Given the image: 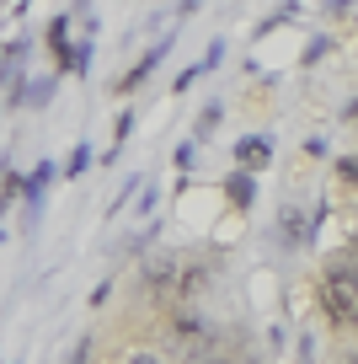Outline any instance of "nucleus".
Segmentation results:
<instances>
[{
  "label": "nucleus",
  "instance_id": "ddd939ff",
  "mask_svg": "<svg viewBox=\"0 0 358 364\" xmlns=\"http://www.w3.org/2000/svg\"><path fill=\"white\" fill-rule=\"evenodd\" d=\"M219 113H224L219 102H209V107H203V113H198V124H192V139H198V145H203V139L214 134V129H219Z\"/></svg>",
  "mask_w": 358,
  "mask_h": 364
},
{
  "label": "nucleus",
  "instance_id": "4468645a",
  "mask_svg": "<svg viewBox=\"0 0 358 364\" xmlns=\"http://www.w3.org/2000/svg\"><path fill=\"white\" fill-rule=\"evenodd\" d=\"M294 11H300V6H294V0H283V6H278V11H273V16H262V27H257V38H268V33H273V27H283V22H294Z\"/></svg>",
  "mask_w": 358,
  "mask_h": 364
},
{
  "label": "nucleus",
  "instance_id": "412c9836",
  "mask_svg": "<svg viewBox=\"0 0 358 364\" xmlns=\"http://www.w3.org/2000/svg\"><path fill=\"white\" fill-rule=\"evenodd\" d=\"M139 188H145V182H139V177H129V182H124V193L112 198V215H118V209H129V198H134V193H139Z\"/></svg>",
  "mask_w": 358,
  "mask_h": 364
},
{
  "label": "nucleus",
  "instance_id": "20e7f679",
  "mask_svg": "<svg viewBox=\"0 0 358 364\" xmlns=\"http://www.w3.org/2000/svg\"><path fill=\"white\" fill-rule=\"evenodd\" d=\"M59 177L54 161H38L33 171H22V230L33 236L38 220H43V204H48V182Z\"/></svg>",
  "mask_w": 358,
  "mask_h": 364
},
{
  "label": "nucleus",
  "instance_id": "dca6fc26",
  "mask_svg": "<svg viewBox=\"0 0 358 364\" xmlns=\"http://www.w3.org/2000/svg\"><path fill=\"white\" fill-rule=\"evenodd\" d=\"M192 161H198V139H182V145L171 150V166H177V171H192Z\"/></svg>",
  "mask_w": 358,
  "mask_h": 364
},
{
  "label": "nucleus",
  "instance_id": "9d476101",
  "mask_svg": "<svg viewBox=\"0 0 358 364\" xmlns=\"http://www.w3.org/2000/svg\"><path fill=\"white\" fill-rule=\"evenodd\" d=\"M54 91H59V70H48V75H27L22 107H48V102H54Z\"/></svg>",
  "mask_w": 358,
  "mask_h": 364
},
{
  "label": "nucleus",
  "instance_id": "2eb2a0df",
  "mask_svg": "<svg viewBox=\"0 0 358 364\" xmlns=\"http://www.w3.org/2000/svg\"><path fill=\"white\" fill-rule=\"evenodd\" d=\"M91 54H97V43H91V38H80V43H75V65H70V75L86 80V75H91Z\"/></svg>",
  "mask_w": 358,
  "mask_h": 364
},
{
  "label": "nucleus",
  "instance_id": "f8f14e48",
  "mask_svg": "<svg viewBox=\"0 0 358 364\" xmlns=\"http://www.w3.org/2000/svg\"><path fill=\"white\" fill-rule=\"evenodd\" d=\"M97 166V150L86 145V139H75V150L65 156V166H59V177H86V171Z\"/></svg>",
  "mask_w": 358,
  "mask_h": 364
},
{
  "label": "nucleus",
  "instance_id": "423d86ee",
  "mask_svg": "<svg viewBox=\"0 0 358 364\" xmlns=\"http://www.w3.org/2000/svg\"><path fill=\"white\" fill-rule=\"evenodd\" d=\"M75 16H54V22L43 27V48L54 54V70L59 75H70V65H75Z\"/></svg>",
  "mask_w": 358,
  "mask_h": 364
},
{
  "label": "nucleus",
  "instance_id": "f03ea898",
  "mask_svg": "<svg viewBox=\"0 0 358 364\" xmlns=\"http://www.w3.org/2000/svg\"><path fill=\"white\" fill-rule=\"evenodd\" d=\"M166 338H171V353H182V359H203V353L219 348V338H214V321L203 316V311H192V306H171Z\"/></svg>",
  "mask_w": 358,
  "mask_h": 364
},
{
  "label": "nucleus",
  "instance_id": "a878e982",
  "mask_svg": "<svg viewBox=\"0 0 358 364\" xmlns=\"http://www.w3.org/2000/svg\"><path fill=\"white\" fill-rule=\"evenodd\" d=\"M0 241H6V230H0Z\"/></svg>",
  "mask_w": 358,
  "mask_h": 364
},
{
  "label": "nucleus",
  "instance_id": "6e6552de",
  "mask_svg": "<svg viewBox=\"0 0 358 364\" xmlns=\"http://www.w3.org/2000/svg\"><path fill=\"white\" fill-rule=\"evenodd\" d=\"M235 166H246V171L273 166V139L268 134H241L235 139Z\"/></svg>",
  "mask_w": 358,
  "mask_h": 364
},
{
  "label": "nucleus",
  "instance_id": "7ed1b4c3",
  "mask_svg": "<svg viewBox=\"0 0 358 364\" xmlns=\"http://www.w3.org/2000/svg\"><path fill=\"white\" fill-rule=\"evenodd\" d=\"M177 279H182V252H145V262H139V289H145L150 300H161V306H171V295H177Z\"/></svg>",
  "mask_w": 358,
  "mask_h": 364
},
{
  "label": "nucleus",
  "instance_id": "0eeeda50",
  "mask_svg": "<svg viewBox=\"0 0 358 364\" xmlns=\"http://www.w3.org/2000/svg\"><path fill=\"white\" fill-rule=\"evenodd\" d=\"M278 241H283V252L310 247V209H300V204L283 209V215H278Z\"/></svg>",
  "mask_w": 358,
  "mask_h": 364
},
{
  "label": "nucleus",
  "instance_id": "6ab92c4d",
  "mask_svg": "<svg viewBox=\"0 0 358 364\" xmlns=\"http://www.w3.org/2000/svg\"><path fill=\"white\" fill-rule=\"evenodd\" d=\"M326 54H332V38H310V43H305V65H315V59H326Z\"/></svg>",
  "mask_w": 358,
  "mask_h": 364
},
{
  "label": "nucleus",
  "instance_id": "1a4fd4ad",
  "mask_svg": "<svg viewBox=\"0 0 358 364\" xmlns=\"http://www.w3.org/2000/svg\"><path fill=\"white\" fill-rule=\"evenodd\" d=\"M224 204H230V209H251V204H257V171L235 166L230 177H224Z\"/></svg>",
  "mask_w": 358,
  "mask_h": 364
},
{
  "label": "nucleus",
  "instance_id": "393cba45",
  "mask_svg": "<svg viewBox=\"0 0 358 364\" xmlns=\"http://www.w3.org/2000/svg\"><path fill=\"white\" fill-rule=\"evenodd\" d=\"M347 6H353V0H326V11H347Z\"/></svg>",
  "mask_w": 358,
  "mask_h": 364
},
{
  "label": "nucleus",
  "instance_id": "a211bd4d",
  "mask_svg": "<svg viewBox=\"0 0 358 364\" xmlns=\"http://www.w3.org/2000/svg\"><path fill=\"white\" fill-rule=\"evenodd\" d=\"M198 80H203V65H188V70H182L177 80H171V97H182V91H192V86H198Z\"/></svg>",
  "mask_w": 358,
  "mask_h": 364
},
{
  "label": "nucleus",
  "instance_id": "f3484780",
  "mask_svg": "<svg viewBox=\"0 0 358 364\" xmlns=\"http://www.w3.org/2000/svg\"><path fill=\"white\" fill-rule=\"evenodd\" d=\"M332 171H337V182L358 188V156H337V161H332Z\"/></svg>",
  "mask_w": 358,
  "mask_h": 364
},
{
  "label": "nucleus",
  "instance_id": "aec40b11",
  "mask_svg": "<svg viewBox=\"0 0 358 364\" xmlns=\"http://www.w3.org/2000/svg\"><path fill=\"white\" fill-rule=\"evenodd\" d=\"M129 134H134V113H129V107H124V118H118V124H112V145H124Z\"/></svg>",
  "mask_w": 358,
  "mask_h": 364
},
{
  "label": "nucleus",
  "instance_id": "b1692460",
  "mask_svg": "<svg viewBox=\"0 0 358 364\" xmlns=\"http://www.w3.org/2000/svg\"><path fill=\"white\" fill-rule=\"evenodd\" d=\"M342 124H347V129H358V97H353V102L342 107Z\"/></svg>",
  "mask_w": 358,
  "mask_h": 364
},
{
  "label": "nucleus",
  "instance_id": "f257e3e1",
  "mask_svg": "<svg viewBox=\"0 0 358 364\" xmlns=\"http://www.w3.org/2000/svg\"><path fill=\"white\" fill-rule=\"evenodd\" d=\"M315 300H321V316L332 327H358V273L326 268L321 284H315Z\"/></svg>",
  "mask_w": 358,
  "mask_h": 364
},
{
  "label": "nucleus",
  "instance_id": "5701e85b",
  "mask_svg": "<svg viewBox=\"0 0 358 364\" xmlns=\"http://www.w3.org/2000/svg\"><path fill=\"white\" fill-rule=\"evenodd\" d=\"M124 364H166V359H161V353H150V348H134Z\"/></svg>",
  "mask_w": 358,
  "mask_h": 364
},
{
  "label": "nucleus",
  "instance_id": "39448f33",
  "mask_svg": "<svg viewBox=\"0 0 358 364\" xmlns=\"http://www.w3.org/2000/svg\"><path fill=\"white\" fill-rule=\"evenodd\" d=\"M171 43H177V33H166V38H156V43H150V48H145V54H139V59H134V65H129V70H124V75L112 80V97H134V91H139V86H145V80H150V75H156V70H161V59H166V54H171Z\"/></svg>",
  "mask_w": 358,
  "mask_h": 364
},
{
  "label": "nucleus",
  "instance_id": "9b49d317",
  "mask_svg": "<svg viewBox=\"0 0 358 364\" xmlns=\"http://www.w3.org/2000/svg\"><path fill=\"white\" fill-rule=\"evenodd\" d=\"M16 204H22V171L0 161V215H6V209H16Z\"/></svg>",
  "mask_w": 358,
  "mask_h": 364
},
{
  "label": "nucleus",
  "instance_id": "4be33fe9",
  "mask_svg": "<svg viewBox=\"0 0 358 364\" xmlns=\"http://www.w3.org/2000/svg\"><path fill=\"white\" fill-rule=\"evenodd\" d=\"M219 59H224V43H219V38H214V43L203 48V59H198V65H203V70H214V65H219Z\"/></svg>",
  "mask_w": 358,
  "mask_h": 364
}]
</instances>
